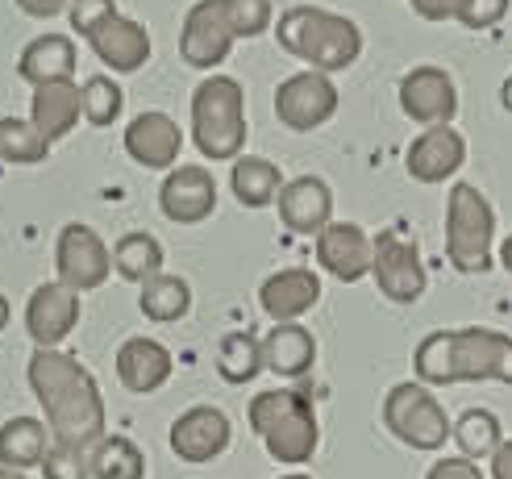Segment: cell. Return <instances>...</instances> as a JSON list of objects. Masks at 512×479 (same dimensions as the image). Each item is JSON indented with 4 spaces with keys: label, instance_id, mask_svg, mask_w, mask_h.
Here are the masks:
<instances>
[{
    "label": "cell",
    "instance_id": "6da1fadb",
    "mask_svg": "<svg viewBox=\"0 0 512 479\" xmlns=\"http://www.w3.org/2000/svg\"><path fill=\"white\" fill-rule=\"evenodd\" d=\"M30 388L50 425V442L63 446H96L105 438V396L92 371L80 367L63 350H34L30 355Z\"/></svg>",
    "mask_w": 512,
    "mask_h": 479
},
{
    "label": "cell",
    "instance_id": "7a4b0ae2",
    "mask_svg": "<svg viewBox=\"0 0 512 479\" xmlns=\"http://www.w3.org/2000/svg\"><path fill=\"white\" fill-rule=\"evenodd\" d=\"M417 384H512V338L488 325L433 330L413 355Z\"/></svg>",
    "mask_w": 512,
    "mask_h": 479
},
{
    "label": "cell",
    "instance_id": "3957f363",
    "mask_svg": "<svg viewBox=\"0 0 512 479\" xmlns=\"http://www.w3.org/2000/svg\"><path fill=\"white\" fill-rule=\"evenodd\" d=\"M279 46L288 55L304 59L309 71H346L358 55H363V30L342 17V13H329L317 5H296L288 13H279Z\"/></svg>",
    "mask_w": 512,
    "mask_h": 479
},
{
    "label": "cell",
    "instance_id": "277c9868",
    "mask_svg": "<svg viewBox=\"0 0 512 479\" xmlns=\"http://www.w3.org/2000/svg\"><path fill=\"white\" fill-rule=\"evenodd\" d=\"M246 417H250V430L263 438L267 455L275 463L296 467V463H309L317 455V442H321L317 413L300 392H292V388L259 392L250 400Z\"/></svg>",
    "mask_w": 512,
    "mask_h": 479
},
{
    "label": "cell",
    "instance_id": "5b68a950",
    "mask_svg": "<svg viewBox=\"0 0 512 479\" xmlns=\"http://www.w3.org/2000/svg\"><path fill=\"white\" fill-rule=\"evenodd\" d=\"M192 142L204 159H238L246 146V92L229 75L200 80L192 92Z\"/></svg>",
    "mask_w": 512,
    "mask_h": 479
},
{
    "label": "cell",
    "instance_id": "8992f818",
    "mask_svg": "<svg viewBox=\"0 0 512 479\" xmlns=\"http://www.w3.org/2000/svg\"><path fill=\"white\" fill-rule=\"evenodd\" d=\"M492 238L496 213L492 200L471 184H454L446 200V259L458 275L492 271Z\"/></svg>",
    "mask_w": 512,
    "mask_h": 479
},
{
    "label": "cell",
    "instance_id": "52a82bcc",
    "mask_svg": "<svg viewBox=\"0 0 512 479\" xmlns=\"http://www.w3.org/2000/svg\"><path fill=\"white\" fill-rule=\"evenodd\" d=\"M383 425L413 450H438L450 438V417L425 384L408 380L383 396Z\"/></svg>",
    "mask_w": 512,
    "mask_h": 479
},
{
    "label": "cell",
    "instance_id": "ba28073f",
    "mask_svg": "<svg viewBox=\"0 0 512 479\" xmlns=\"http://www.w3.org/2000/svg\"><path fill=\"white\" fill-rule=\"evenodd\" d=\"M55 271H59V284H67L71 292H92L113 275V255L92 225L71 221L63 225L55 246Z\"/></svg>",
    "mask_w": 512,
    "mask_h": 479
},
{
    "label": "cell",
    "instance_id": "9c48e42d",
    "mask_svg": "<svg viewBox=\"0 0 512 479\" xmlns=\"http://www.w3.org/2000/svg\"><path fill=\"white\" fill-rule=\"evenodd\" d=\"M371 275L392 305H417L425 296V284H429L417 246L400 234H379L371 242Z\"/></svg>",
    "mask_w": 512,
    "mask_h": 479
},
{
    "label": "cell",
    "instance_id": "30bf717a",
    "mask_svg": "<svg viewBox=\"0 0 512 479\" xmlns=\"http://www.w3.org/2000/svg\"><path fill=\"white\" fill-rule=\"evenodd\" d=\"M338 113V88L321 71H296L275 88V117L296 134H309Z\"/></svg>",
    "mask_w": 512,
    "mask_h": 479
},
{
    "label": "cell",
    "instance_id": "8fae6325",
    "mask_svg": "<svg viewBox=\"0 0 512 479\" xmlns=\"http://www.w3.org/2000/svg\"><path fill=\"white\" fill-rule=\"evenodd\" d=\"M234 50V34L225 25L221 0H196L184 17V30H179V55L196 71H213L229 59Z\"/></svg>",
    "mask_w": 512,
    "mask_h": 479
},
{
    "label": "cell",
    "instance_id": "7c38bea8",
    "mask_svg": "<svg viewBox=\"0 0 512 479\" xmlns=\"http://www.w3.org/2000/svg\"><path fill=\"white\" fill-rule=\"evenodd\" d=\"M75 325H80V292H71L67 284H42L25 300V334L42 350H55Z\"/></svg>",
    "mask_w": 512,
    "mask_h": 479
},
{
    "label": "cell",
    "instance_id": "4fadbf2b",
    "mask_svg": "<svg viewBox=\"0 0 512 479\" xmlns=\"http://www.w3.org/2000/svg\"><path fill=\"white\" fill-rule=\"evenodd\" d=\"M400 109L404 117L429 125H450V117L458 113V92L454 80L442 67H413L400 80Z\"/></svg>",
    "mask_w": 512,
    "mask_h": 479
},
{
    "label": "cell",
    "instance_id": "5bb4252c",
    "mask_svg": "<svg viewBox=\"0 0 512 479\" xmlns=\"http://www.w3.org/2000/svg\"><path fill=\"white\" fill-rule=\"evenodd\" d=\"M229 417L213 405H196L171 425V450L184 463H213L229 450Z\"/></svg>",
    "mask_w": 512,
    "mask_h": 479
},
{
    "label": "cell",
    "instance_id": "9a60e30c",
    "mask_svg": "<svg viewBox=\"0 0 512 479\" xmlns=\"http://www.w3.org/2000/svg\"><path fill=\"white\" fill-rule=\"evenodd\" d=\"M275 205H279V221L300 238H313L334 221V192H329V184L317 180V175H296V180H288L279 188Z\"/></svg>",
    "mask_w": 512,
    "mask_h": 479
},
{
    "label": "cell",
    "instance_id": "2e32d148",
    "mask_svg": "<svg viewBox=\"0 0 512 479\" xmlns=\"http://www.w3.org/2000/svg\"><path fill=\"white\" fill-rule=\"evenodd\" d=\"M159 209L179 221V225H196L217 209V180L204 167H171L167 180L159 184Z\"/></svg>",
    "mask_w": 512,
    "mask_h": 479
},
{
    "label": "cell",
    "instance_id": "e0dca14e",
    "mask_svg": "<svg viewBox=\"0 0 512 479\" xmlns=\"http://www.w3.org/2000/svg\"><path fill=\"white\" fill-rule=\"evenodd\" d=\"M317 263L342 284H358L371 271V238L354 221H329L317 234Z\"/></svg>",
    "mask_w": 512,
    "mask_h": 479
},
{
    "label": "cell",
    "instance_id": "ac0fdd59",
    "mask_svg": "<svg viewBox=\"0 0 512 479\" xmlns=\"http://www.w3.org/2000/svg\"><path fill=\"white\" fill-rule=\"evenodd\" d=\"M408 175L421 184H442L467 163V138L454 125H429V130L408 146Z\"/></svg>",
    "mask_w": 512,
    "mask_h": 479
},
{
    "label": "cell",
    "instance_id": "d6986e66",
    "mask_svg": "<svg viewBox=\"0 0 512 479\" xmlns=\"http://www.w3.org/2000/svg\"><path fill=\"white\" fill-rule=\"evenodd\" d=\"M179 146H184V134H179V125L167 113L150 109L125 125V150L146 171H171L179 159Z\"/></svg>",
    "mask_w": 512,
    "mask_h": 479
},
{
    "label": "cell",
    "instance_id": "ffe728a7",
    "mask_svg": "<svg viewBox=\"0 0 512 479\" xmlns=\"http://www.w3.org/2000/svg\"><path fill=\"white\" fill-rule=\"evenodd\" d=\"M88 46L96 50L100 63L113 67V75H134L150 59V34H146V25L121 17V13H113L105 25H100V30L88 38Z\"/></svg>",
    "mask_w": 512,
    "mask_h": 479
},
{
    "label": "cell",
    "instance_id": "44dd1931",
    "mask_svg": "<svg viewBox=\"0 0 512 479\" xmlns=\"http://www.w3.org/2000/svg\"><path fill=\"white\" fill-rule=\"evenodd\" d=\"M321 300V280L309 267H284L263 280L259 288V305L263 313H271L275 321H296L304 317Z\"/></svg>",
    "mask_w": 512,
    "mask_h": 479
},
{
    "label": "cell",
    "instance_id": "7402d4cb",
    "mask_svg": "<svg viewBox=\"0 0 512 479\" xmlns=\"http://www.w3.org/2000/svg\"><path fill=\"white\" fill-rule=\"evenodd\" d=\"M317 363V338L300 321H275V330L263 338V371L279 380H300Z\"/></svg>",
    "mask_w": 512,
    "mask_h": 479
},
{
    "label": "cell",
    "instance_id": "603a6c76",
    "mask_svg": "<svg viewBox=\"0 0 512 479\" xmlns=\"http://www.w3.org/2000/svg\"><path fill=\"white\" fill-rule=\"evenodd\" d=\"M117 380L138 396L159 392L171 380V350L155 338H125L117 350Z\"/></svg>",
    "mask_w": 512,
    "mask_h": 479
},
{
    "label": "cell",
    "instance_id": "cb8c5ba5",
    "mask_svg": "<svg viewBox=\"0 0 512 479\" xmlns=\"http://www.w3.org/2000/svg\"><path fill=\"white\" fill-rule=\"evenodd\" d=\"M84 117L80 109V84L75 80H55V84H38L30 100V125L55 146L75 130V121Z\"/></svg>",
    "mask_w": 512,
    "mask_h": 479
},
{
    "label": "cell",
    "instance_id": "d4e9b609",
    "mask_svg": "<svg viewBox=\"0 0 512 479\" xmlns=\"http://www.w3.org/2000/svg\"><path fill=\"white\" fill-rule=\"evenodd\" d=\"M17 75L25 84H55V80H71L75 75V46L71 38L63 34H42L34 38L30 46L21 50V59H17Z\"/></svg>",
    "mask_w": 512,
    "mask_h": 479
},
{
    "label": "cell",
    "instance_id": "484cf974",
    "mask_svg": "<svg viewBox=\"0 0 512 479\" xmlns=\"http://www.w3.org/2000/svg\"><path fill=\"white\" fill-rule=\"evenodd\" d=\"M46 446H50V434L38 417H13L0 425V467H9V471L42 467Z\"/></svg>",
    "mask_w": 512,
    "mask_h": 479
},
{
    "label": "cell",
    "instance_id": "4316f807",
    "mask_svg": "<svg viewBox=\"0 0 512 479\" xmlns=\"http://www.w3.org/2000/svg\"><path fill=\"white\" fill-rule=\"evenodd\" d=\"M229 188H234L238 205L267 209V205H275L279 188H284V175H279V167L271 159L246 155V159H234V171H229Z\"/></svg>",
    "mask_w": 512,
    "mask_h": 479
},
{
    "label": "cell",
    "instance_id": "83f0119b",
    "mask_svg": "<svg viewBox=\"0 0 512 479\" xmlns=\"http://www.w3.org/2000/svg\"><path fill=\"white\" fill-rule=\"evenodd\" d=\"M113 271L121 275V280H130V284H146V280H155V275L163 271V246L155 234H125L113 250Z\"/></svg>",
    "mask_w": 512,
    "mask_h": 479
},
{
    "label": "cell",
    "instance_id": "f1b7e54d",
    "mask_svg": "<svg viewBox=\"0 0 512 479\" xmlns=\"http://www.w3.org/2000/svg\"><path fill=\"white\" fill-rule=\"evenodd\" d=\"M138 305H142V313H146L150 321H163V325H167V321L188 317V309H192V288H188V280H179V275L159 271L155 280L142 284Z\"/></svg>",
    "mask_w": 512,
    "mask_h": 479
},
{
    "label": "cell",
    "instance_id": "f546056e",
    "mask_svg": "<svg viewBox=\"0 0 512 479\" xmlns=\"http://www.w3.org/2000/svg\"><path fill=\"white\" fill-rule=\"evenodd\" d=\"M450 438L454 446L463 450V459H492V450L504 442V430H500V417L488 413V409H467L450 425Z\"/></svg>",
    "mask_w": 512,
    "mask_h": 479
},
{
    "label": "cell",
    "instance_id": "4dcf8cb0",
    "mask_svg": "<svg viewBox=\"0 0 512 479\" xmlns=\"http://www.w3.org/2000/svg\"><path fill=\"white\" fill-rule=\"evenodd\" d=\"M263 371V342L254 334H225L217 346V375L225 384H250Z\"/></svg>",
    "mask_w": 512,
    "mask_h": 479
},
{
    "label": "cell",
    "instance_id": "1f68e13d",
    "mask_svg": "<svg viewBox=\"0 0 512 479\" xmlns=\"http://www.w3.org/2000/svg\"><path fill=\"white\" fill-rule=\"evenodd\" d=\"M92 479H146V455L130 438H100L92 450Z\"/></svg>",
    "mask_w": 512,
    "mask_h": 479
},
{
    "label": "cell",
    "instance_id": "d6a6232c",
    "mask_svg": "<svg viewBox=\"0 0 512 479\" xmlns=\"http://www.w3.org/2000/svg\"><path fill=\"white\" fill-rule=\"evenodd\" d=\"M50 155V142L21 117H0V163L30 167Z\"/></svg>",
    "mask_w": 512,
    "mask_h": 479
},
{
    "label": "cell",
    "instance_id": "836d02e7",
    "mask_svg": "<svg viewBox=\"0 0 512 479\" xmlns=\"http://www.w3.org/2000/svg\"><path fill=\"white\" fill-rule=\"evenodd\" d=\"M121 105H125V96H121V84L117 80H109V75H92V80H84L80 109H84L88 125L105 130V125H113L121 117Z\"/></svg>",
    "mask_w": 512,
    "mask_h": 479
},
{
    "label": "cell",
    "instance_id": "e575fe53",
    "mask_svg": "<svg viewBox=\"0 0 512 479\" xmlns=\"http://www.w3.org/2000/svg\"><path fill=\"white\" fill-rule=\"evenodd\" d=\"M221 13H225V25L234 38H259L271 30V0H221Z\"/></svg>",
    "mask_w": 512,
    "mask_h": 479
},
{
    "label": "cell",
    "instance_id": "d590c367",
    "mask_svg": "<svg viewBox=\"0 0 512 479\" xmlns=\"http://www.w3.org/2000/svg\"><path fill=\"white\" fill-rule=\"evenodd\" d=\"M92 450L96 446H63L50 442L42 455L46 479H92Z\"/></svg>",
    "mask_w": 512,
    "mask_h": 479
},
{
    "label": "cell",
    "instance_id": "8d00e7d4",
    "mask_svg": "<svg viewBox=\"0 0 512 479\" xmlns=\"http://www.w3.org/2000/svg\"><path fill=\"white\" fill-rule=\"evenodd\" d=\"M67 9H71V13H67V17H71V30L80 34V38H92L100 25H105V21L117 13L113 0H71Z\"/></svg>",
    "mask_w": 512,
    "mask_h": 479
},
{
    "label": "cell",
    "instance_id": "74e56055",
    "mask_svg": "<svg viewBox=\"0 0 512 479\" xmlns=\"http://www.w3.org/2000/svg\"><path fill=\"white\" fill-rule=\"evenodd\" d=\"M508 5L512 0H463L458 25H467V30H488V25H496L508 13Z\"/></svg>",
    "mask_w": 512,
    "mask_h": 479
},
{
    "label": "cell",
    "instance_id": "f35d334b",
    "mask_svg": "<svg viewBox=\"0 0 512 479\" xmlns=\"http://www.w3.org/2000/svg\"><path fill=\"white\" fill-rule=\"evenodd\" d=\"M425 479H483V471L471 463V459H442V463H433Z\"/></svg>",
    "mask_w": 512,
    "mask_h": 479
},
{
    "label": "cell",
    "instance_id": "ab89813d",
    "mask_svg": "<svg viewBox=\"0 0 512 479\" xmlns=\"http://www.w3.org/2000/svg\"><path fill=\"white\" fill-rule=\"evenodd\" d=\"M463 0H413V13L425 21H458Z\"/></svg>",
    "mask_w": 512,
    "mask_h": 479
},
{
    "label": "cell",
    "instance_id": "60d3db41",
    "mask_svg": "<svg viewBox=\"0 0 512 479\" xmlns=\"http://www.w3.org/2000/svg\"><path fill=\"white\" fill-rule=\"evenodd\" d=\"M71 5V0H17V9L25 13V17H55V13H63Z\"/></svg>",
    "mask_w": 512,
    "mask_h": 479
},
{
    "label": "cell",
    "instance_id": "b9f144b4",
    "mask_svg": "<svg viewBox=\"0 0 512 479\" xmlns=\"http://www.w3.org/2000/svg\"><path fill=\"white\" fill-rule=\"evenodd\" d=\"M492 479H512V442H500L492 450Z\"/></svg>",
    "mask_w": 512,
    "mask_h": 479
},
{
    "label": "cell",
    "instance_id": "7bdbcfd3",
    "mask_svg": "<svg viewBox=\"0 0 512 479\" xmlns=\"http://www.w3.org/2000/svg\"><path fill=\"white\" fill-rule=\"evenodd\" d=\"M500 105L512 113V75H508V80H504V88H500Z\"/></svg>",
    "mask_w": 512,
    "mask_h": 479
},
{
    "label": "cell",
    "instance_id": "ee69618b",
    "mask_svg": "<svg viewBox=\"0 0 512 479\" xmlns=\"http://www.w3.org/2000/svg\"><path fill=\"white\" fill-rule=\"evenodd\" d=\"M500 263H504V267L512 271V234H508V242L500 246Z\"/></svg>",
    "mask_w": 512,
    "mask_h": 479
},
{
    "label": "cell",
    "instance_id": "f6af8a7d",
    "mask_svg": "<svg viewBox=\"0 0 512 479\" xmlns=\"http://www.w3.org/2000/svg\"><path fill=\"white\" fill-rule=\"evenodd\" d=\"M5 325H9V300L0 296V330H5Z\"/></svg>",
    "mask_w": 512,
    "mask_h": 479
},
{
    "label": "cell",
    "instance_id": "bcb514c9",
    "mask_svg": "<svg viewBox=\"0 0 512 479\" xmlns=\"http://www.w3.org/2000/svg\"><path fill=\"white\" fill-rule=\"evenodd\" d=\"M0 479H25V471H9V467H0Z\"/></svg>",
    "mask_w": 512,
    "mask_h": 479
},
{
    "label": "cell",
    "instance_id": "7dc6e473",
    "mask_svg": "<svg viewBox=\"0 0 512 479\" xmlns=\"http://www.w3.org/2000/svg\"><path fill=\"white\" fill-rule=\"evenodd\" d=\"M284 479H313V475H284Z\"/></svg>",
    "mask_w": 512,
    "mask_h": 479
}]
</instances>
